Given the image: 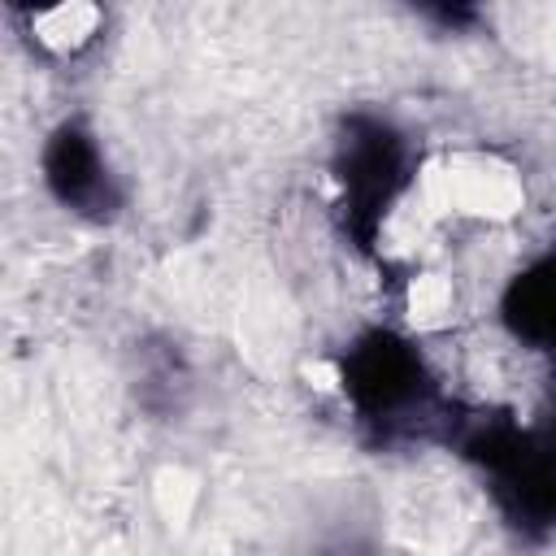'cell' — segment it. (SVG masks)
I'll list each match as a JSON object with an SVG mask.
<instances>
[{"label":"cell","instance_id":"1","mask_svg":"<svg viewBox=\"0 0 556 556\" xmlns=\"http://www.w3.org/2000/svg\"><path fill=\"white\" fill-rule=\"evenodd\" d=\"M48 182L61 191L65 204H78V208H91V213H109V204H113L100 152L91 148L87 135H78L70 126L56 135V143L48 152Z\"/></svg>","mask_w":556,"mask_h":556},{"label":"cell","instance_id":"2","mask_svg":"<svg viewBox=\"0 0 556 556\" xmlns=\"http://www.w3.org/2000/svg\"><path fill=\"white\" fill-rule=\"evenodd\" d=\"M513 321L526 334H556V265L543 274H530L526 282H517V304H513Z\"/></svg>","mask_w":556,"mask_h":556}]
</instances>
